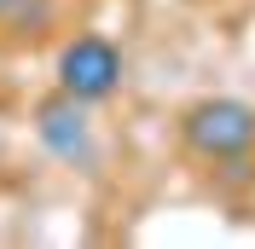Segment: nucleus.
Masks as SVG:
<instances>
[{"label":"nucleus","instance_id":"1","mask_svg":"<svg viewBox=\"0 0 255 249\" xmlns=\"http://www.w3.org/2000/svg\"><path fill=\"white\" fill-rule=\"evenodd\" d=\"M180 145L203 162H244L255 151V105L250 99H197L180 110Z\"/></svg>","mask_w":255,"mask_h":249},{"label":"nucleus","instance_id":"2","mask_svg":"<svg viewBox=\"0 0 255 249\" xmlns=\"http://www.w3.org/2000/svg\"><path fill=\"white\" fill-rule=\"evenodd\" d=\"M116 87H122V47L111 35L87 29L58 47V93L81 99V105H105V99H116Z\"/></svg>","mask_w":255,"mask_h":249},{"label":"nucleus","instance_id":"3","mask_svg":"<svg viewBox=\"0 0 255 249\" xmlns=\"http://www.w3.org/2000/svg\"><path fill=\"white\" fill-rule=\"evenodd\" d=\"M35 139L58 156L64 168H93L99 145H93V122H87V105L70 93H47L35 105Z\"/></svg>","mask_w":255,"mask_h":249},{"label":"nucleus","instance_id":"4","mask_svg":"<svg viewBox=\"0 0 255 249\" xmlns=\"http://www.w3.org/2000/svg\"><path fill=\"white\" fill-rule=\"evenodd\" d=\"M52 17H58V0H6V6H0V29L6 35H17V41H23V35H47L52 29Z\"/></svg>","mask_w":255,"mask_h":249},{"label":"nucleus","instance_id":"5","mask_svg":"<svg viewBox=\"0 0 255 249\" xmlns=\"http://www.w3.org/2000/svg\"><path fill=\"white\" fill-rule=\"evenodd\" d=\"M0 6H6V0H0Z\"/></svg>","mask_w":255,"mask_h":249}]
</instances>
